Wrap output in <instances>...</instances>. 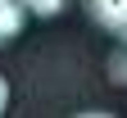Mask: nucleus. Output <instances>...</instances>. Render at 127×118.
I'll return each instance as SVG.
<instances>
[{"label": "nucleus", "instance_id": "obj_1", "mask_svg": "<svg viewBox=\"0 0 127 118\" xmlns=\"http://www.w3.org/2000/svg\"><path fill=\"white\" fill-rule=\"evenodd\" d=\"M86 9H91V18L109 37H123L127 32V0H86Z\"/></svg>", "mask_w": 127, "mask_h": 118}, {"label": "nucleus", "instance_id": "obj_2", "mask_svg": "<svg viewBox=\"0 0 127 118\" xmlns=\"http://www.w3.org/2000/svg\"><path fill=\"white\" fill-rule=\"evenodd\" d=\"M27 23V9H23V0H0V45H9L14 37L23 32Z\"/></svg>", "mask_w": 127, "mask_h": 118}, {"label": "nucleus", "instance_id": "obj_3", "mask_svg": "<svg viewBox=\"0 0 127 118\" xmlns=\"http://www.w3.org/2000/svg\"><path fill=\"white\" fill-rule=\"evenodd\" d=\"M64 5H68V0H23V9L32 14V18H59Z\"/></svg>", "mask_w": 127, "mask_h": 118}, {"label": "nucleus", "instance_id": "obj_4", "mask_svg": "<svg viewBox=\"0 0 127 118\" xmlns=\"http://www.w3.org/2000/svg\"><path fill=\"white\" fill-rule=\"evenodd\" d=\"M109 77H114V86L127 82V59H123V50H114V59H109Z\"/></svg>", "mask_w": 127, "mask_h": 118}, {"label": "nucleus", "instance_id": "obj_5", "mask_svg": "<svg viewBox=\"0 0 127 118\" xmlns=\"http://www.w3.org/2000/svg\"><path fill=\"white\" fill-rule=\"evenodd\" d=\"M5 105H9V82L0 77V114H5Z\"/></svg>", "mask_w": 127, "mask_h": 118}]
</instances>
